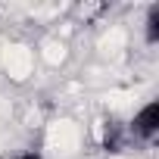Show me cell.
Returning a JSON list of instances; mask_svg holds the SVG:
<instances>
[{"mask_svg":"<svg viewBox=\"0 0 159 159\" xmlns=\"http://www.w3.org/2000/svg\"><path fill=\"white\" fill-rule=\"evenodd\" d=\"M131 131H134V137H140V140L150 143V140L159 134V103H147V106L134 116Z\"/></svg>","mask_w":159,"mask_h":159,"instance_id":"obj_1","label":"cell"},{"mask_svg":"<svg viewBox=\"0 0 159 159\" xmlns=\"http://www.w3.org/2000/svg\"><path fill=\"white\" fill-rule=\"evenodd\" d=\"M22 159H41V156H34V153H28V156H22Z\"/></svg>","mask_w":159,"mask_h":159,"instance_id":"obj_2","label":"cell"}]
</instances>
